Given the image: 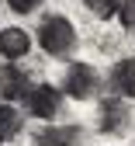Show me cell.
Returning <instances> with one entry per match:
<instances>
[{
	"instance_id": "cell-1",
	"label": "cell",
	"mask_w": 135,
	"mask_h": 146,
	"mask_svg": "<svg viewBox=\"0 0 135 146\" xmlns=\"http://www.w3.org/2000/svg\"><path fill=\"white\" fill-rule=\"evenodd\" d=\"M35 42L45 49V56L69 59L76 52V45H80V35H76V28H73V21L66 14H49V17H42V25H38Z\"/></svg>"
},
{
	"instance_id": "cell-2",
	"label": "cell",
	"mask_w": 135,
	"mask_h": 146,
	"mask_svg": "<svg viewBox=\"0 0 135 146\" xmlns=\"http://www.w3.org/2000/svg\"><path fill=\"white\" fill-rule=\"evenodd\" d=\"M132 125V108L125 98L118 94H107L101 104H97V129L104 136H125Z\"/></svg>"
},
{
	"instance_id": "cell-3",
	"label": "cell",
	"mask_w": 135,
	"mask_h": 146,
	"mask_svg": "<svg viewBox=\"0 0 135 146\" xmlns=\"http://www.w3.org/2000/svg\"><path fill=\"white\" fill-rule=\"evenodd\" d=\"M24 108H28L31 118L49 122V118L59 115V108H63V90L52 87V84H35V87H28V94H24Z\"/></svg>"
},
{
	"instance_id": "cell-4",
	"label": "cell",
	"mask_w": 135,
	"mask_h": 146,
	"mask_svg": "<svg viewBox=\"0 0 135 146\" xmlns=\"http://www.w3.org/2000/svg\"><path fill=\"white\" fill-rule=\"evenodd\" d=\"M101 90V77H97V70H94L90 63H73L66 70V77H63V94L76 98V101H87L94 98Z\"/></svg>"
},
{
	"instance_id": "cell-5",
	"label": "cell",
	"mask_w": 135,
	"mask_h": 146,
	"mask_svg": "<svg viewBox=\"0 0 135 146\" xmlns=\"http://www.w3.org/2000/svg\"><path fill=\"white\" fill-rule=\"evenodd\" d=\"M28 87H31V84H28V70L14 66V63L0 66V98H4V104H11V101H17V98H24Z\"/></svg>"
},
{
	"instance_id": "cell-6",
	"label": "cell",
	"mask_w": 135,
	"mask_h": 146,
	"mask_svg": "<svg viewBox=\"0 0 135 146\" xmlns=\"http://www.w3.org/2000/svg\"><path fill=\"white\" fill-rule=\"evenodd\" d=\"M80 143H83L80 125H45L35 136V146H80Z\"/></svg>"
},
{
	"instance_id": "cell-7",
	"label": "cell",
	"mask_w": 135,
	"mask_h": 146,
	"mask_svg": "<svg viewBox=\"0 0 135 146\" xmlns=\"http://www.w3.org/2000/svg\"><path fill=\"white\" fill-rule=\"evenodd\" d=\"M111 94L135 98V56H125L111 66Z\"/></svg>"
},
{
	"instance_id": "cell-8",
	"label": "cell",
	"mask_w": 135,
	"mask_h": 146,
	"mask_svg": "<svg viewBox=\"0 0 135 146\" xmlns=\"http://www.w3.org/2000/svg\"><path fill=\"white\" fill-rule=\"evenodd\" d=\"M31 52V35L24 28H0V56L4 59H21Z\"/></svg>"
},
{
	"instance_id": "cell-9",
	"label": "cell",
	"mask_w": 135,
	"mask_h": 146,
	"mask_svg": "<svg viewBox=\"0 0 135 146\" xmlns=\"http://www.w3.org/2000/svg\"><path fill=\"white\" fill-rule=\"evenodd\" d=\"M17 132H21V115H17V108L0 101V146H4L7 139H14Z\"/></svg>"
},
{
	"instance_id": "cell-10",
	"label": "cell",
	"mask_w": 135,
	"mask_h": 146,
	"mask_svg": "<svg viewBox=\"0 0 135 146\" xmlns=\"http://www.w3.org/2000/svg\"><path fill=\"white\" fill-rule=\"evenodd\" d=\"M87 11L94 17H101V21H107V17H118V7H121V0H83Z\"/></svg>"
},
{
	"instance_id": "cell-11",
	"label": "cell",
	"mask_w": 135,
	"mask_h": 146,
	"mask_svg": "<svg viewBox=\"0 0 135 146\" xmlns=\"http://www.w3.org/2000/svg\"><path fill=\"white\" fill-rule=\"evenodd\" d=\"M118 21L125 31H135V0H121V7H118Z\"/></svg>"
},
{
	"instance_id": "cell-12",
	"label": "cell",
	"mask_w": 135,
	"mask_h": 146,
	"mask_svg": "<svg viewBox=\"0 0 135 146\" xmlns=\"http://www.w3.org/2000/svg\"><path fill=\"white\" fill-rule=\"evenodd\" d=\"M7 7H11L14 14H31V11L42 7V0H7Z\"/></svg>"
}]
</instances>
